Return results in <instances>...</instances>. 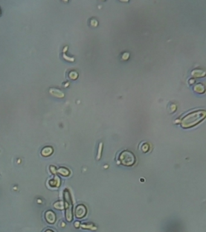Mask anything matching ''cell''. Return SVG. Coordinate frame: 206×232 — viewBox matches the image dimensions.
I'll list each match as a JSON object with an SVG mask.
<instances>
[{
	"label": "cell",
	"instance_id": "obj_4",
	"mask_svg": "<svg viewBox=\"0 0 206 232\" xmlns=\"http://www.w3.org/2000/svg\"><path fill=\"white\" fill-rule=\"evenodd\" d=\"M46 219L50 224H53L56 221V216L52 211H48L46 213Z\"/></svg>",
	"mask_w": 206,
	"mask_h": 232
},
{
	"label": "cell",
	"instance_id": "obj_3",
	"mask_svg": "<svg viewBox=\"0 0 206 232\" xmlns=\"http://www.w3.org/2000/svg\"><path fill=\"white\" fill-rule=\"evenodd\" d=\"M86 209L83 205H79L76 209V216L77 218H82L86 215Z\"/></svg>",
	"mask_w": 206,
	"mask_h": 232
},
{
	"label": "cell",
	"instance_id": "obj_8",
	"mask_svg": "<svg viewBox=\"0 0 206 232\" xmlns=\"http://www.w3.org/2000/svg\"><path fill=\"white\" fill-rule=\"evenodd\" d=\"M45 232H54L53 230H50V229H48V230H47Z\"/></svg>",
	"mask_w": 206,
	"mask_h": 232
},
{
	"label": "cell",
	"instance_id": "obj_2",
	"mask_svg": "<svg viewBox=\"0 0 206 232\" xmlns=\"http://www.w3.org/2000/svg\"><path fill=\"white\" fill-rule=\"evenodd\" d=\"M120 160L124 165L131 166L135 163V159L132 152L128 151H124L120 156Z\"/></svg>",
	"mask_w": 206,
	"mask_h": 232
},
{
	"label": "cell",
	"instance_id": "obj_5",
	"mask_svg": "<svg viewBox=\"0 0 206 232\" xmlns=\"http://www.w3.org/2000/svg\"><path fill=\"white\" fill-rule=\"evenodd\" d=\"M53 152V149L50 147H46L42 149V154L44 156H48Z\"/></svg>",
	"mask_w": 206,
	"mask_h": 232
},
{
	"label": "cell",
	"instance_id": "obj_6",
	"mask_svg": "<svg viewBox=\"0 0 206 232\" xmlns=\"http://www.w3.org/2000/svg\"><path fill=\"white\" fill-rule=\"evenodd\" d=\"M59 173H61L62 175H65V176H67L70 174L69 170L68 169H65V168L59 169Z\"/></svg>",
	"mask_w": 206,
	"mask_h": 232
},
{
	"label": "cell",
	"instance_id": "obj_7",
	"mask_svg": "<svg viewBox=\"0 0 206 232\" xmlns=\"http://www.w3.org/2000/svg\"><path fill=\"white\" fill-rule=\"evenodd\" d=\"M55 204L58 205V206H55V207H56V208H61L62 209L64 207V205L63 204L61 203V202H58V203H56Z\"/></svg>",
	"mask_w": 206,
	"mask_h": 232
},
{
	"label": "cell",
	"instance_id": "obj_1",
	"mask_svg": "<svg viewBox=\"0 0 206 232\" xmlns=\"http://www.w3.org/2000/svg\"><path fill=\"white\" fill-rule=\"evenodd\" d=\"M64 207L66 212V219L69 222L73 220V203L70 197V194L68 190L64 192Z\"/></svg>",
	"mask_w": 206,
	"mask_h": 232
}]
</instances>
